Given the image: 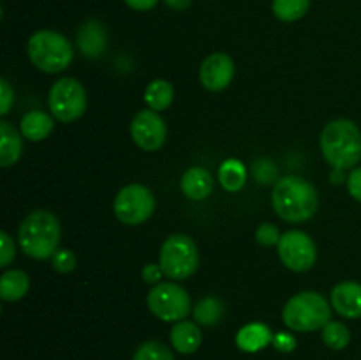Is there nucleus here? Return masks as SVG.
Listing matches in <instances>:
<instances>
[{"label":"nucleus","mask_w":361,"mask_h":360,"mask_svg":"<svg viewBox=\"0 0 361 360\" xmlns=\"http://www.w3.org/2000/svg\"><path fill=\"white\" fill-rule=\"evenodd\" d=\"M126 4L136 11H150L155 7L157 0H126Z\"/></svg>","instance_id":"obj_35"},{"label":"nucleus","mask_w":361,"mask_h":360,"mask_svg":"<svg viewBox=\"0 0 361 360\" xmlns=\"http://www.w3.org/2000/svg\"><path fill=\"white\" fill-rule=\"evenodd\" d=\"M219 180H221L222 187L229 193H238L247 180L245 166L238 161V159H228L222 162L221 169H219Z\"/></svg>","instance_id":"obj_21"},{"label":"nucleus","mask_w":361,"mask_h":360,"mask_svg":"<svg viewBox=\"0 0 361 360\" xmlns=\"http://www.w3.org/2000/svg\"><path fill=\"white\" fill-rule=\"evenodd\" d=\"M53 119L44 112H28L21 120V134L28 141H42L51 134L53 131Z\"/></svg>","instance_id":"obj_19"},{"label":"nucleus","mask_w":361,"mask_h":360,"mask_svg":"<svg viewBox=\"0 0 361 360\" xmlns=\"http://www.w3.org/2000/svg\"><path fill=\"white\" fill-rule=\"evenodd\" d=\"M224 314V304L215 296H207L200 300L194 307V320L200 325H215Z\"/></svg>","instance_id":"obj_23"},{"label":"nucleus","mask_w":361,"mask_h":360,"mask_svg":"<svg viewBox=\"0 0 361 360\" xmlns=\"http://www.w3.org/2000/svg\"><path fill=\"white\" fill-rule=\"evenodd\" d=\"M23 150V141L20 133L14 129V126L7 120L0 122V166L9 168L20 159Z\"/></svg>","instance_id":"obj_17"},{"label":"nucleus","mask_w":361,"mask_h":360,"mask_svg":"<svg viewBox=\"0 0 361 360\" xmlns=\"http://www.w3.org/2000/svg\"><path fill=\"white\" fill-rule=\"evenodd\" d=\"M28 59L42 73L55 74L73 62V46L55 30H39L28 39Z\"/></svg>","instance_id":"obj_4"},{"label":"nucleus","mask_w":361,"mask_h":360,"mask_svg":"<svg viewBox=\"0 0 361 360\" xmlns=\"http://www.w3.org/2000/svg\"><path fill=\"white\" fill-rule=\"evenodd\" d=\"M323 341L328 348L341 352L351 342V332L341 321H328L323 327Z\"/></svg>","instance_id":"obj_25"},{"label":"nucleus","mask_w":361,"mask_h":360,"mask_svg":"<svg viewBox=\"0 0 361 360\" xmlns=\"http://www.w3.org/2000/svg\"><path fill=\"white\" fill-rule=\"evenodd\" d=\"M271 344L279 349V352H293L296 348V339L293 337L288 332H281V334H275L274 339H271Z\"/></svg>","instance_id":"obj_31"},{"label":"nucleus","mask_w":361,"mask_h":360,"mask_svg":"<svg viewBox=\"0 0 361 360\" xmlns=\"http://www.w3.org/2000/svg\"><path fill=\"white\" fill-rule=\"evenodd\" d=\"M30 288L28 275L23 270H7L0 277V299L7 302H14L27 295Z\"/></svg>","instance_id":"obj_20"},{"label":"nucleus","mask_w":361,"mask_h":360,"mask_svg":"<svg viewBox=\"0 0 361 360\" xmlns=\"http://www.w3.org/2000/svg\"><path fill=\"white\" fill-rule=\"evenodd\" d=\"M348 189L349 194H351L356 201H361V166H358V168H355L349 173Z\"/></svg>","instance_id":"obj_33"},{"label":"nucleus","mask_w":361,"mask_h":360,"mask_svg":"<svg viewBox=\"0 0 361 360\" xmlns=\"http://www.w3.org/2000/svg\"><path fill=\"white\" fill-rule=\"evenodd\" d=\"M0 99H2L0 113L6 115V113H9L11 106H13V101H14V90L11 88V85L7 83V80H0Z\"/></svg>","instance_id":"obj_32"},{"label":"nucleus","mask_w":361,"mask_h":360,"mask_svg":"<svg viewBox=\"0 0 361 360\" xmlns=\"http://www.w3.org/2000/svg\"><path fill=\"white\" fill-rule=\"evenodd\" d=\"M277 251L282 263L295 272L310 270L316 263V244L307 233L298 229L286 232L279 240Z\"/></svg>","instance_id":"obj_10"},{"label":"nucleus","mask_w":361,"mask_h":360,"mask_svg":"<svg viewBox=\"0 0 361 360\" xmlns=\"http://www.w3.org/2000/svg\"><path fill=\"white\" fill-rule=\"evenodd\" d=\"M166 124L154 109H141L130 122V136L134 143L147 152H155L166 141Z\"/></svg>","instance_id":"obj_11"},{"label":"nucleus","mask_w":361,"mask_h":360,"mask_svg":"<svg viewBox=\"0 0 361 360\" xmlns=\"http://www.w3.org/2000/svg\"><path fill=\"white\" fill-rule=\"evenodd\" d=\"M51 265L56 272L67 274L76 268V256L69 249H56V253L51 256Z\"/></svg>","instance_id":"obj_27"},{"label":"nucleus","mask_w":361,"mask_h":360,"mask_svg":"<svg viewBox=\"0 0 361 360\" xmlns=\"http://www.w3.org/2000/svg\"><path fill=\"white\" fill-rule=\"evenodd\" d=\"M159 265L169 279L182 281V279L190 277L200 265L197 246L190 236L175 233L162 244Z\"/></svg>","instance_id":"obj_6"},{"label":"nucleus","mask_w":361,"mask_h":360,"mask_svg":"<svg viewBox=\"0 0 361 360\" xmlns=\"http://www.w3.org/2000/svg\"><path fill=\"white\" fill-rule=\"evenodd\" d=\"M164 2H166V6L171 7V9L183 11L190 6V2H192V0H164Z\"/></svg>","instance_id":"obj_36"},{"label":"nucleus","mask_w":361,"mask_h":360,"mask_svg":"<svg viewBox=\"0 0 361 360\" xmlns=\"http://www.w3.org/2000/svg\"><path fill=\"white\" fill-rule=\"evenodd\" d=\"M321 152L337 169H349L361 161V131L353 120L337 119L321 133Z\"/></svg>","instance_id":"obj_2"},{"label":"nucleus","mask_w":361,"mask_h":360,"mask_svg":"<svg viewBox=\"0 0 361 360\" xmlns=\"http://www.w3.org/2000/svg\"><path fill=\"white\" fill-rule=\"evenodd\" d=\"M14 242L7 232L0 233V267H7L14 260Z\"/></svg>","instance_id":"obj_30"},{"label":"nucleus","mask_w":361,"mask_h":360,"mask_svg":"<svg viewBox=\"0 0 361 360\" xmlns=\"http://www.w3.org/2000/svg\"><path fill=\"white\" fill-rule=\"evenodd\" d=\"M169 337H171V344L176 352L182 353V355H190L201 346L203 335H201L200 327L196 323L182 320L176 321L175 327L171 328Z\"/></svg>","instance_id":"obj_16"},{"label":"nucleus","mask_w":361,"mask_h":360,"mask_svg":"<svg viewBox=\"0 0 361 360\" xmlns=\"http://www.w3.org/2000/svg\"><path fill=\"white\" fill-rule=\"evenodd\" d=\"M78 46H80L81 53L85 56H101L104 53L106 46H108V34L101 21L88 20L78 28Z\"/></svg>","instance_id":"obj_14"},{"label":"nucleus","mask_w":361,"mask_h":360,"mask_svg":"<svg viewBox=\"0 0 361 360\" xmlns=\"http://www.w3.org/2000/svg\"><path fill=\"white\" fill-rule=\"evenodd\" d=\"M331 306L341 316L349 320L361 318V284L355 281L338 282L331 289Z\"/></svg>","instance_id":"obj_13"},{"label":"nucleus","mask_w":361,"mask_h":360,"mask_svg":"<svg viewBox=\"0 0 361 360\" xmlns=\"http://www.w3.org/2000/svg\"><path fill=\"white\" fill-rule=\"evenodd\" d=\"M252 173L257 179V182L261 184H270L277 180V166L271 161H268V159H259V161L254 162Z\"/></svg>","instance_id":"obj_28"},{"label":"nucleus","mask_w":361,"mask_h":360,"mask_svg":"<svg viewBox=\"0 0 361 360\" xmlns=\"http://www.w3.org/2000/svg\"><path fill=\"white\" fill-rule=\"evenodd\" d=\"M148 309L162 321H182L190 313V296L175 282H159L147 296Z\"/></svg>","instance_id":"obj_8"},{"label":"nucleus","mask_w":361,"mask_h":360,"mask_svg":"<svg viewBox=\"0 0 361 360\" xmlns=\"http://www.w3.org/2000/svg\"><path fill=\"white\" fill-rule=\"evenodd\" d=\"M133 360H175V356L164 342L147 341L137 346Z\"/></svg>","instance_id":"obj_26"},{"label":"nucleus","mask_w":361,"mask_h":360,"mask_svg":"<svg viewBox=\"0 0 361 360\" xmlns=\"http://www.w3.org/2000/svg\"><path fill=\"white\" fill-rule=\"evenodd\" d=\"M310 0H274L271 9L281 21H296L307 14Z\"/></svg>","instance_id":"obj_24"},{"label":"nucleus","mask_w":361,"mask_h":360,"mask_svg":"<svg viewBox=\"0 0 361 360\" xmlns=\"http://www.w3.org/2000/svg\"><path fill=\"white\" fill-rule=\"evenodd\" d=\"M162 275H164V272H162L161 265L148 263L145 265L143 270H141V277H143L147 282H150V284H159Z\"/></svg>","instance_id":"obj_34"},{"label":"nucleus","mask_w":361,"mask_h":360,"mask_svg":"<svg viewBox=\"0 0 361 360\" xmlns=\"http://www.w3.org/2000/svg\"><path fill=\"white\" fill-rule=\"evenodd\" d=\"M18 242L27 256L46 260L56 253L60 244V222L48 210H34L18 229Z\"/></svg>","instance_id":"obj_3"},{"label":"nucleus","mask_w":361,"mask_h":360,"mask_svg":"<svg viewBox=\"0 0 361 360\" xmlns=\"http://www.w3.org/2000/svg\"><path fill=\"white\" fill-rule=\"evenodd\" d=\"M274 335L264 323H249L236 334V346L247 353H256L267 348Z\"/></svg>","instance_id":"obj_18"},{"label":"nucleus","mask_w":361,"mask_h":360,"mask_svg":"<svg viewBox=\"0 0 361 360\" xmlns=\"http://www.w3.org/2000/svg\"><path fill=\"white\" fill-rule=\"evenodd\" d=\"M281 236L282 235L277 226L270 224V222H263L256 232V240L261 246H277Z\"/></svg>","instance_id":"obj_29"},{"label":"nucleus","mask_w":361,"mask_h":360,"mask_svg":"<svg viewBox=\"0 0 361 360\" xmlns=\"http://www.w3.org/2000/svg\"><path fill=\"white\" fill-rule=\"evenodd\" d=\"M271 203L279 217L288 222H303L312 217L319 205L317 191L309 180L296 175L277 180L271 193Z\"/></svg>","instance_id":"obj_1"},{"label":"nucleus","mask_w":361,"mask_h":360,"mask_svg":"<svg viewBox=\"0 0 361 360\" xmlns=\"http://www.w3.org/2000/svg\"><path fill=\"white\" fill-rule=\"evenodd\" d=\"M233 76H235V64H233L231 56L226 53H212L210 56L204 59L201 64L200 78L201 83L207 90L210 92H221L231 83Z\"/></svg>","instance_id":"obj_12"},{"label":"nucleus","mask_w":361,"mask_h":360,"mask_svg":"<svg viewBox=\"0 0 361 360\" xmlns=\"http://www.w3.org/2000/svg\"><path fill=\"white\" fill-rule=\"evenodd\" d=\"M331 309L317 292H302L289 299L282 311V320L291 330L310 332L323 328L330 321Z\"/></svg>","instance_id":"obj_5"},{"label":"nucleus","mask_w":361,"mask_h":360,"mask_svg":"<svg viewBox=\"0 0 361 360\" xmlns=\"http://www.w3.org/2000/svg\"><path fill=\"white\" fill-rule=\"evenodd\" d=\"M182 191L187 198L190 200H204L212 194L214 189V179H212L210 172L201 166H192L187 169L182 176Z\"/></svg>","instance_id":"obj_15"},{"label":"nucleus","mask_w":361,"mask_h":360,"mask_svg":"<svg viewBox=\"0 0 361 360\" xmlns=\"http://www.w3.org/2000/svg\"><path fill=\"white\" fill-rule=\"evenodd\" d=\"M113 210L123 224H141L154 214L155 198L148 187L141 186V184H130L116 194Z\"/></svg>","instance_id":"obj_9"},{"label":"nucleus","mask_w":361,"mask_h":360,"mask_svg":"<svg viewBox=\"0 0 361 360\" xmlns=\"http://www.w3.org/2000/svg\"><path fill=\"white\" fill-rule=\"evenodd\" d=\"M145 102L154 112H162L173 102V87L166 80H154L145 90Z\"/></svg>","instance_id":"obj_22"},{"label":"nucleus","mask_w":361,"mask_h":360,"mask_svg":"<svg viewBox=\"0 0 361 360\" xmlns=\"http://www.w3.org/2000/svg\"><path fill=\"white\" fill-rule=\"evenodd\" d=\"M49 109L60 122H73L87 109V92L74 78H62L55 81L48 97Z\"/></svg>","instance_id":"obj_7"}]
</instances>
